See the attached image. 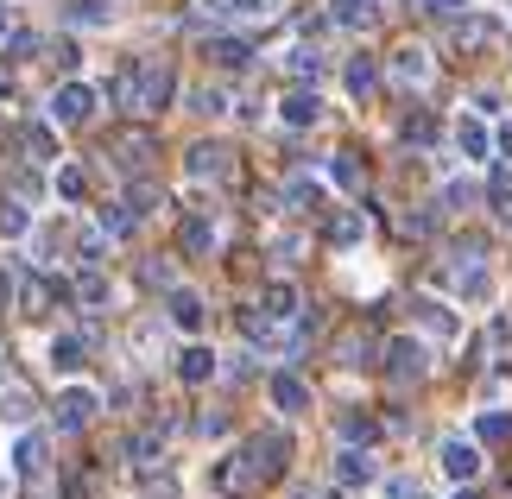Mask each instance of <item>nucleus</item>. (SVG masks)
<instances>
[{"instance_id": "1", "label": "nucleus", "mask_w": 512, "mask_h": 499, "mask_svg": "<svg viewBox=\"0 0 512 499\" xmlns=\"http://www.w3.org/2000/svg\"><path fill=\"white\" fill-rule=\"evenodd\" d=\"M291 462V436L285 430H253L241 455H228V462H215V487L222 493H253V487H272Z\"/></svg>"}, {"instance_id": "2", "label": "nucleus", "mask_w": 512, "mask_h": 499, "mask_svg": "<svg viewBox=\"0 0 512 499\" xmlns=\"http://www.w3.org/2000/svg\"><path fill=\"white\" fill-rule=\"evenodd\" d=\"M171 95H177V70L165 57H140V108L133 114H159V108H171Z\"/></svg>"}, {"instance_id": "3", "label": "nucleus", "mask_w": 512, "mask_h": 499, "mask_svg": "<svg viewBox=\"0 0 512 499\" xmlns=\"http://www.w3.org/2000/svg\"><path fill=\"white\" fill-rule=\"evenodd\" d=\"M386 379L392 386H418V379L430 373V354H424V342H411V335H399V342H386Z\"/></svg>"}, {"instance_id": "4", "label": "nucleus", "mask_w": 512, "mask_h": 499, "mask_svg": "<svg viewBox=\"0 0 512 499\" xmlns=\"http://www.w3.org/2000/svg\"><path fill=\"white\" fill-rule=\"evenodd\" d=\"M228 171H234V152L222 146V139H203V146L184 152V177H196V184H222Z\"/></svg>"}, {"instance_id": "5", "label": "nucleus", "mask_w": 512, "mask_h": 499, "mask_svg": "<svg viewBox=\"0 0 512 499\" xmlns=\"http://www.w3.org/2000/svg\"><path fill=\"white\" fill-rule=\"evenodd\" d=\"M500 45H506V19H494V13L456 19V51H500Z\"/></svg>"}, {"instance_id": "6", "label": "nucleus", "mask_w": 512, "mask_h": 499, "mask_svg": "<svg viewBox=\"0 0 512 499\" xmlns=\"http://www.w3.org/2000/svg\"><path fill=\"white\" fill-rule=\"evenodd\" d=\"M437 462H443V474H449L456 487H475V474H481V443H468V436H443Z\"/></svg>"}, {"instance_id": "7", "label": "nucleus", "mask_w": 512, "mask_h": 499, "mask_svg": "<svg viewBox=\"0 0 512 499\" xmlns=\"http://www.w3.org/2000/svg\"><path fill=\"white\" fill-rule=\"evenodd\" d=\"M95 102H102V95H95L89 83H64L51 95V127H83L95 114Z\"/></svg>"}, {"instance_id": "8", "label": "nucleus", "mask_w": 512, "mask_h": 499, "mask_svg": "<svg viewBox=\"0 0 512 499\" xmlns=\"http://www.w3.org/2000/svg\"><path fill=\"white\" fill-rule=\"evenodd\" d=\"M386 76H392L399 89H424L430 76H437V64H430V51H424V45H399V51L386 57Z\"/></svg>"}, {"instance_id": "9", "label": "nucleus", "mask_w": 512, "mask_h": 499, "mask_svg": "<svg viewBox=\"0 0 512 499\" xmlns=\"http://www.w3.org/2000/svg\"><path fill=\"white\" fill-rule=\"evenodd\" d=\"M196 13L209 26H253V19L272 13V0H196Z\"/></svg>"}, {"instance_id": "10", "label": "nucleus", "mask_w": 512, "mask_h": 499, "mask_svg": "<svg viewBox=\"0 0 512 499\" xmlns=\"http://www.w3.org/2000/svg\"><path fill=\"white\" fill-rule=\"evenodd\" d=\"M234 323H241V335H247L253 348H285V323H279V316H266L260 304L234 310Z\"/></svg>"}, {"instance_id": "11", "label": "nucleus", "mask_w": 512, "mask_h": 499, "mask_svg": "<svg viewBox=\"0 0 512 499\" xmlns=\"http://www.w3.org/2000/svg\"><path fill=\"white\" fill-rule=\"evenodd\" d=\"M95 411H102V398H95L89 386H64V392H57V430H83Z\"/></svg>"}, {"instance_id": "12", "label": "nucleus", "mask_w": 512, "mask_h": 499, "mask_svg": "<svg viewBox=\"0 0 512 499\" xmlns=\"http://www.w3.org/2000/svg\"><path fill=\"white\" fill-rule=\"evenodd\" d=\"M411 316H418L437 342H456V335H462V316L449 310V304H437V297H411Z\"/></svg>"}, {"instance_id": "13", "label": "nucleus", "mask_w": 512, "mask_h": 499, "mask_svg": "<svg viewBox=\"0 0 512 499\" xmlns=\"http://www.w3.org/2000/svg\"><path fill=\"white\" fill-rule=\"evenodd\" d=\"M279 121H285V127H317V121H323V95H317V89H285Z\"/></svg>"}, {"instance_id": "14", "label": "nucleus", "mask_w": 512, "mask_h": 499, "mask_svg": "<svg viewBox=\"0 0 512 499\" xmlns=\"http://www.w3.org/2000/svg\"><path fill=\"white\" fill-rule=\"evenodd\" d=\"M165 316H171V329H184V335H196L209 323V310H203L196 291H165Z\"/></svg>"}, {"instance_id": "15", "label": "nucleus", "mask_w": 512, "mask_h": 499, "mask_svg": "<svg viewBox=\"0 0 512 499\" xmlns=\"http://www.w3.org/2000/svg\"><path fill=\"white\" fill-rule=\"evenodd\" d=\"M329 26H342V32H373V26H380V7H373V0H329Z\"/></svg>"}, {"instance_id": "16", "label": "nucleus", "mask_w": 512, "mask_h": 499, "mask_svg": "<svg viewBox=\"0 0 512 499\" xmlns=\"http://www.w3.org/2000/svg\"><path fill=\"white\" fill-rule=\"evenodd\" d=\"M336 481H342V487H373V481H380V468H373L367 449L342 443V455H336Z\"/></svg>"}, {"instance_id": "17", "label": "nucleus", "mask_w": 512, "mask_h": 499, "mask_svg": "<svg viewBox=\"0 0 512 499\" xmlns=\"http://www.w3.org/2000/svg\"><path fill=\"white\" fill-rule=\"evenodd\" d=\"M260 310H266V316H279V323H298V316H304V297H298V285L272 278V285L260 291Z\"/></svg>"}, {"instance_id": "18", "label": "nucleus", "mask_w": 512, "mask_h": 499, "mask_svg": "<svg viewBox=\"0 0 512 499\" xmlns=\"http://www.w3.org/2000/svg\"><path fill=\"white\" fill-rule=\"evenodd\" d=\"M203 57H209L215 70H247L253 64V45H247V38H234V32H222V38H209V45H203Z\"/></svg>"}, {"instance_id": "19", "label": "nucleus", "mask_w": 512, "mask_h": 499, "mask_svg": "<svg viewBox=\"0 0 512 499\" xmlns=\"http://www.w3.org/2000/svg\"><path fill=\"white\" fill-rule=\"evenodd\" d=\"M456 152H462V158H475V165H481L487 152H494V133H487L481 114H462V121H456Z\"/></svg>"}, {"instance_id": "20", "label": "nucleus", "mask_w": 512, "mask_h": 499, "mask_svg": "<svg viewBox=\"0 0 512 499\" xmlns=\"http://www.w3.org/2000/svg\"><path fill=\"white\" fill-rule=\"evenodd\" d=\"M177 247H184V259H209V253H215V222H209V215H184Z\"/></svg>"}, {"instance_id": "21", "label": "nucleus", "mask_w": 512, "mask_h": 499, "mask_svg": "<svg viewBox=\"0 0 512 499\" xmlns=\"http://www.w3.org/2000/svg\"><path fill=\"white\" fill-rule=\"evenodd\" d=\"M272 405H279L285 417H298V411H310V386L298 373H272Z\"/></svg>"}, {"instance_id": "22", "label": "nucleus", "mask_w": 512, "mask_h": 499, "mask_svg": "<svg viewBox=\"0 0 512 499\" xmlns=\"http://www.w3.org/2000/svg\"><path fill=\"white\" fill-rule=\"evenodd\" d=\"M70 297H76V304H83V310H102L108 297H114V285H108V272L83 266V272H76V285H70Z\"/></svg>"}, {"instance_id": "23", "label": "nucleus", "mask_w": 512, "mask_h": 499, "mask_svg": "<svg viewBox=\"0 0 512 499\" xmlns=\"http://www.w3.org/2000/svg\"><path fill=\"white\" fill-rule=\"evenodd\" d=\"M456 297H462V304H487V297H494V272H487V259H481V266H456Z\"/></svg>"}, {"instance_id": "24", "label": "nucleus", "mask_w": 512, "mask_h": 499, "mask_svg": "<svg viewBox=\"0 0 512 499\" xmlns=\"http://www.w3.org/2000/svg\"><path fill=\"white\" fill-rule=\"evenodd\" d=\"M177 379H184V386H203V379H215V348L190 342L184 354H177Z\"/></svg>"}, {"instance_id": "25", "label": "nucleus", "mask_w": 512, "mask_h": 499, "mask_svg": "<svg viewBox=\"0 0 512 499\" xmlns=\"http://www.w3.org/2000/svg\"><path fill=\"white\" fill-rule=\"evenodd\" d=\"M152 152H159V139H152V133H121V139H114V165H121V171H140Z\"/></svg>"}, {"instance_id": "26", "label": "nucleus", "mask_w": 512, "mask_h": 499, "mask_svg": "<svg viewBox=\"0 0 512 499\" xmlns=\"http://www.w3.org/2000/svg\"><path fill=\"white\" fill-rule=\"evenodd\" d=\"M127 455H133V468L152 474L165 462V430H140V436H127Z\"/></svg>"}, {"instance_id": "27", "label": "nucleus", "mask_w": 512, "mask_h": 499, "mask_svg": "<svg viewBox=\"0 0 512 499\" xmlns=\"http://www.w3.org/2000/svg\"><path fill=\"white\" fill-rule=\"evenodd\" d=\"M13 468L19 474H26V481H45V436H19V443H13Z\"/></svg>"}, {"instance_id": "28", "label": "nucleus", "mask_w": 512, "mask_h": 499, "mask_svg": "<svg viewBox=\"0 0 512 499\" xmlns=\"http://www.w3.org/2000/svg\"><path fill=\"white\" fill-rule=\"evenodd\" d=\"M342 83H348V95H354V102H367V95L380 89V64H373V57H348Z\"/></svg>"}, {"instance_id": "29", "label": "nucleus", "mask_w": 512, "mask_h": 499, "mask_svg": "<svg viewBox=\"0 0 512 499\" xmlns=\"http://www.w3.org/2000/svg\"><path fill=\"white\" fill-rule=\"evenodd\" d=\"M108 95H114V108H140V57H133V64H121L114 70V83H108Z\"/></svg>"}, {"instance_id": "30", "label": "nucleus", "mask_w": 512, "mask_h": 499, "mask_svg": "<svg viewBox=\"0 0 512 499\" xmlns=\"http://www.w3.org/2000/svg\"><path fill=\"white\" fill-rule=\"evenodd\" d=\"M64 19H70V26H83V32H95V26H114V7H108V0H70Z\"/></svg>"}, {"instance_id": "31", "label": "nucleus", "mask_w": 512, "mask_h": 499, "mask_svg": "<svg viewBox=\"0 0 512 499\" xmlns=\"http://www.w3.org/2000/svg\"><path fill=\"white\" fill-rule=\"evenodd\" d=\"M83 354H89V335H57V342H51V367L57 373H76V367H83Z\"/></svg>"}, {"instance_id": "32", "label": "nucleus", "mask_w": 512, "mask_h": 499, "mask_svg": "<svg viewBox=\"0 0 512 499\" xmlns=\"http://www.w3.org/2000/svg\"><path fill=\"white\" fill-rule=\"evenodd\" d=\"M329 247H354V241H361V234H367V222H361V215H354V209H342V215H329Z\"/></svg>"}, {"instance_id": "33", "label": "nucleus", "mask_w": 512, "mask_h": 499, "mask_svg": "<svg viewBox=\"0 0 512 499\" xmlns=\"http://www.w3.org/2000/svg\"><path fill=\"white\" fill-rule=\"evenodd\" d=\"M399 139H405V146H437V121H430L424 108H411L399 121Z\"/></svg>"}, {"instance_id": "34", "label": "nucleus", "mask_w": 512, "mask_h": 499, "mask_svg": "<svg viewBox=\"0 0 512 499\" xmlns=\"http://www.w3.org/2000/svg\"><path fill=\"white\" fill-rule=\"evenodd\" d=\"M475 443H512V411H481L475 417Z\"/></svg>"}, {"instance_id": "35", "label": "nucleus", "mask_w": 512, "mask_h": 499, "mask_svg": "<svg viewBox=\"0 0 512 499\" xmlns=\"http://www.w3.org/2000/svg\"><path fill=\"white\" fill-rule=\"evenodd\" d=\"M329 184H342V190H361V184H367L361 158H354V152H336V158H329Z\"/></svg>"}, {"instance_id": "36", "label": "nucleus", "mask_w": 512, "mask_h": 499, "mask_svg": "<svg viewBox=\"0 0 512 499\" xmlns=\"http://www.w3.org/2000/svg\"><path fill=\"white\" fill-rule=\"evenodd\" d=\"M285 64H291V76L317 83V76H323V51H310V45H291V51H285Z\"/></svg>"}, {"instance_id": "37", "label": "nucleus", "mask_w": 512, "mask_h": 499, "mask_svg": "<svg viewBox=\"0 0 512 499\" xmlns=\"http://www.w3.org/2000/svg\"><path fill=\"white\" fill-rule=\"evenodd\" d=\"M373 436H380V424H373V417H361V411H342V443H354V449H367Z\"/></svg>"}, {"instance_id": "38", "label": "nucleus", "mask_w": 512, "mask_h": 499, "mask_svg": "<svg viewBox=\"0 0 512 499\" xmlns=\"http://www.w3.org/2000/svg\"><path fill=\"white\" fill-rule=\"evenodd\" d=\"M133 228H140V215H133L127 203H114V209H102V234H108V241H127Z\"/></svg>"}, {"instance_id": "39", "label": "nucleus", "mask_w": 512, "mask_h": 499, "mask_svg": "<svg viewBox=\"0 0 512 499\" xmlns=\"http://www.w3.org/2000/svg\"><path fill=\"white\" fill-rule=\"evenodd\" d=\"M127 209H133V215H140V222H146L152 209H165V190H159V184H146V177H140V184L127 190Z\"/></svg>"}, {"instance_id": "40", "label": "nucleus", "mask_w": 512, "mask_h": 499, "mask_svg": "<svg viewBox=\"0 0 512 499\" xmlns=\"http://www.w3.org/2000/svg\"><path fill=\"white\" fill-rule=\"evenodd\" d=\"M285 203L291 209H317L323 203V184H317V177H291V184H285Z\"/></svg>"}, {"instance_id": "41", "label": "nucleus", "mask_w": 512, "mask_h": 499, "mask_svg": "<svg viewBox=\"0 0 512 499\" xmlns=\"http://www.w3.org/2000/svg\"><path fill=\"white\" fill-rule=\"evenodd\" d=\"M57 196H64V203H83V196H89V171L64 165V171H57Z\"/></svg>"}, {"instance_id": "42", "label": "nucleus", "mask_w": 512, "mask_h": 499, "mask_svg": "<svg viewBox=\"0 0 512 499\" xmlns=\"http://www.w3.org/2000/svg\"><path fill=\"white\" fill-rule=\"evenodd\" d=\"M19 139H26V152H32V158H57V133H51V121H32Z\"/></svg>"}, {"instance_id": "43", "label": "nucleus", "mask_w": 512, "mask_h": 499, "mask_svg": "<svg viewBox=\"0 0 512 499\" xmlns=\"http://www.w3.org/2000/svg\"><path fill=\"white\" fill-rule=\"evenodd\" d=\"M487 203H494V215H500V222L512 228V171H500L494 184H487Z\"/></svg>"}, {"instance_id": "44", "label": "nucleus", "mask_w": 512, "mask_h": 499, "mask_svg": "<svg viewBox=\"0 0 512 499\" xmlns=\"http://www.w3.org/2000/svg\"><path fill=\"white\" fill-rule=\"evenodd\" d=\"M26 228H32L26 203H19V196H7V203H0V234H26Z\"/></svg>"}, {"instance_id": "45", "label": "nucleus", "mask_w": 512, "mask_h": 499, "mask_svg": "<svg viewBox=\"0 0 512 499\" xmlns=\"http://www.w3.org/2000/svg\"><path fill=\"white\" fill-rule=\"evenodd\" d=\"M140 278H146L152 291H177V272H171V259H146V266H140Z\"/></svg>"}, {"instance_id": "46", "label": "nucleus", "mask_w": 512, "mask_h": 499, "mask_svg": "<svg viewBox=\"0 0 512 499\" xmlns=\"http://www.w3.org/2000/svg\"><path fill=\"white\" fill-rule=\"evenodd\" d=\"M32 411H38V405H32L26 392H0V417H7V424H26Z\"/></svg>"}, {"instance_id": "47", "label": "nucleus", "mask_w": 512, "mask_h": 499, "mask_svg": "<svg viewBox=\"0 0 512 499\" xmlns=\"http://www.w3.org/2000/svg\"><path fill=\"white\" fill-rule=\"evenodd\" d=\"M342 367H373V342H367V335H348V342H342Z\"/></svg>"}, {"instance_id": "48", "label": "nucleus", "mask_w": 512, "mask_h": 499, "mask_svg": "<svg viewBox=\"0 0 512 499\" xmlns=\"http://www.w3.org/2000/svg\"><path fill=\"white\" fill-rule=\"evenodd\" d=\"M190 108H196V114H228V95H222V89H196Z\"/></svg>"}, {"instance_id": "49", "label": "nucleus", "mask_w": 512, "mask_h": 499, "mask_svg": "<svg viewBox=\"0 0 512 499\" xmlns=\"http://www.w3.org/2000/svg\"><path fill=\"white\" fill-rule=\"evenodd\" d=\"M0 51H13V57H32V51H38V32H7V38H0Z\"/></svg>"}, {"instance_id": "50", "label": "nucleus", "mask_w": 512, "mask_h": 499, "mask_svg": "<svg viewBox=\"0 0 512 499\" xmlns=\"http://www.w3.org/2000/svg\"><path fill=\"white\" fill-rule=\"evenodd\" d=\"M475 196H481L475 184H443V203H449V209H468V203H475Z\"/></svg>"}, {"instance_id": "51", "label": "nucleus", "mask_w": 512, "mask_h": 499, "mask_svg": "<svg viewBox=\"0 0 512 499\" xmlns=\"http://www.w3.org/2000/svg\"><path fill=\"white\" fill-rule=\"evenodd\" d=\"M13 196H19V203L32 196V203H38V171H13Z\"/></svg>"}, {"instance_id": "52", "label": "nucleus", "mask_w": 512, "mask_h": 499, "mask_svg": "<svg viewBox=\"0 0 512 499\" xmlns=\"http://www.w3.org/2000/svg\"><path fill=\"white\" fill-rule=\"evenodd\" d=\"M51 64L57 70H76V45H70V38H57V45H51Z\"/></svg>"}, {"instance_id": "53", "label": "nucleus", "mask_w": 512, "mask_h": 499, "mask_svg": "<svg viewBox=\"0 0 512 499\" xmlns=\"http://www.w3.org/2000/svg\"><path fill=\"white\" fill-rule=\"evenodd\" d=\"M437 228V209H418V215H405V234H430Z\"/></svg>"}, {"instance_id": "54", "label": "nucleus", "mask_w": 512, "mask_h": 499, "mask_svg": "<svg viewBox=\"0 0 512 499\" xmlns=\"http://www.w3.org/2000/svg\"><path fill=\"white\" fill-rule=\"evenodd\" d=\"M386 499H424L418 481H386Z\"/></svg>"}, {"instance_id": "55", "label": "nucleus", "mask_w": 512, "mask_h": 499, "mask_svg": "<svg viewBox=\"0 0 512 499\" xmlns=\"http://www.w3.org/2000/svg\"><path fill=\"white\" fill-rule=\"evenodd\" d=\"M468 0H424V13H462Z\"/></svg>"}, {"instance_id": "56", "label": "nucleus", "mask_w": 512, "mask_h": 499, "mask_svg": "<svg viewBox=\"0 0 512 499\" xmlns=\"http://www.w3.org/2000/svg\"><path fill=\"white\" fill-rule=\"evenodd\" d=\"M146 499H177V487H171V481H159V487H152Z\"/></svg>"}, {"instance_id": "57", "label": "nucleus", "mask_w": 512, "mask_h": 499, "mask_svg": "<svg viewBox=\"0 0 512 499\" xmlns=\"http://www.w3.org/2000/svg\"><path fill=\"white\" fill-rule=\"evenodd\" d=\"M291 499H323V493L317 487H291Z\"/></svg>"}, {"instance_id": "58", "label": "nucleus", "mask_w": 512, "mask_h": 499, "mask_svg": "<svg viewBox=\"0 0 512 499\" xmlns=\"http://www.w3.org/2000/svg\"><path fill=\"white\" fill-rule=\"evenodd\" d=\"M449 499H481V493H475V487H456V493H449Z\"/></svg>"}, {"instance_id": "59", "label": "nucleus", "mask_w": 512, "mask_h": 499, "mask_svg": "<svg viewBox=\"0 0 512 499\" xmlns=\"http://www.w3.org/2000/svg\"><path fill=\"white\" fill-rule=\"evenodd\" d=\"M500 152H506V158H512V127H506V133H500Z\"/></svg>"}, {"instance_id": "60", "label": "nucleus", "mask_w": 512, "mask_h": 499, "mask_svg": "<svg viewBox=\"0 0 512 499\" xmlns=\"http://www.w3.org/2000/svg\"><path fill=\"white\" fill-rule=\"evenodd\" d=\"M7 32H13V26H7V7H0V38H7Z\"/></svg>"}, {"instance_id": "61", "label": "nucleus", "mask_w": 512, "mask_h": 499, "mask_svg": "<svg viewBox=\"0 0 512 499\" xmlns=\"http://www.w3.org/2000/svg\"><path fill=\"white\" fill-rule=\"evenodd\" d=\"M0 95H7V83H0Z\"/></svg>"}, {"instance_id": "62", "label": "nucleus", "mask_w": 512, "mask_h": 499, "mask_svg": "<svg viewBox=\"0 0 512 499\" xmlns=\"http://www.w3.org/2000/svg\"><path fill=\"white\" fill-rule=\"evenodd\" d=\"M0 291H7V285H0Z\"/></svg>"}]
</instances>
